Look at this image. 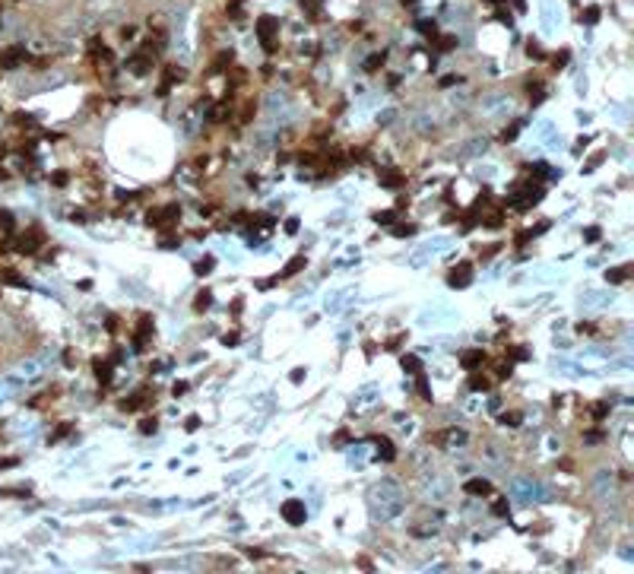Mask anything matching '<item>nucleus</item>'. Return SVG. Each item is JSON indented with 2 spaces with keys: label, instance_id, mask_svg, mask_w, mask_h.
Instances as JSON below:
<instances>
[{
  "label": "nucleus",
  "instance_id": "14",
  "mask_svg": "<svg viewBox=\"0 0 634 574\" xmlns=\"http://www.w3.org/2000/svg\"><path fill=\"white\" fill-rule=\"evenodd\" d=\"M470 387H473V390H488V387H492V378L473 372V375H470Z\"/></svg>",
  "mask_w": 634,
  "mask_h": 574
},
{
  "label": "nucleus",
  "instance_id": "11",
  "mask_svg": "<svg viewBox=\"0 0 634 574\" xmlns=\"http://www.w3.org/2000/svg\"><path fill=\"white\" fill-rule=\"evenodd\" d=\"M482 362H485V352H482V349H473V352H466V355L460 358L463 368H476V365H482Z\"/></svg>",
  "mask_w": 634,
  "mask_h": 574
},
{
  "label": "nucleus",
  "instance_id": "35",
  "mask_svg": "<svg viewBox=\"0 0 634 574\" xmlns=\"http://www.w3.org/2000/svg\"><path fill=\"white\" fill-rule=\"evenodd\" d=\"M7 466H16V457H4L0 460V470H7Z\"/></svg>",
  "mask_w": 634,
  "mask_h": 574
},
{
  "label": "nucleus",
  "instance_id": "23",
  "mask_svg": "<svg viewBox=\"0 0 634 574\" xmlns=\"http://www.w3.org/2000/svg\"><path fill=\"white\" fill-rule=\"evenodd\" d=\"M381 67H384V54H371V57H368V64H365V70H371V73H374V70H381Z\"/></svg>",
  "mask_w": 634,
  "mask_h": 574
},
{
  "label": "nucleus",
  "instance_id": "1",
  "mask_svg": "<svg viewBox=\"0 0 634 574\" xmlns=\"http://www.w3.org/2000/svg\"><path fill=\"white\" fill-rule=\"evenodd\" d=\"M276 35H279V19L276 16H260L257 19V38L263 42V48L273 54L276 51Z\"/></svg>",
  "mask_w": 634,
  "mask_h": 574
},
{
  "label": "nucleus",
  "instance_id": "21",
  "mask_svg": "<svg viewBox=\"0 0 634 574\" xmlns=\"http://www.w3.org/2000/svg\"><path fill=\"white\" fill-rule=\"evenodd\" d=\"M7 232H13V216L7 210H0V235H7Z\"/></svg>",
  "mask_w": 634,
  "mask_h": 574
},
{
  "label": "nucleus",
  "instance_id": "25",
  "mask_svg": "<svg viewBox=\"0 0 634 574\" xmlns=\"http://www.w3.org/2000/svg\"><path fill=\"white\" fill-rule=\"evenodd\" d=\"M501 425L517 428V425H520V413H504V416H501Z\"/></svg>",
  "mask_w": 634,
  "mask_h": 574
},
{
  "label": "nucleus",
  "instance_id": "15",
  "mask_svg": "<svg viewBox=\"0 0 634 574\" xmlns=\"http://www.w3.org/2000/svg\"><path fill=\"white\" fill-rule=\"evenodd\" d=\"M178 219H181V207H175V203H172V207L162 210V225H175Z\"/></svg>",
  "mask_w": 634,
  "mask_h": 574
},
{
  "label": "nucleus",
  "instance_id": "36",
  "mask_svg": "<svg viewBox=\"0 0 634 574\" xmlns=\"http://www.w3.org/2000/svg\"><path fill=\"white\" fill-rule=\"evenodd\" d=\"M197 425H200V419H197V416H190V419H187V432H194Z\"/></svg>",
  "mask_w": 634,
  "mask_h": 574
},
{
  "label": "nucleus",
  "instance_id": "20",
  "mask_svg": "<svg viewBox=\"0 0 634 574\" xmlns=\"http://www.w3.org/2000/svg\"><path fill=\"white\" fill-rule=\"evenodd\" d=\"M580 22H587V26H593V22H600V7H587L580 13Z\"/></svg>",
  "mask_w": 634,
  "mask_h": 574
},
{
  "label": "nucleus",
  "instance_id": "32",
  "mask_svg": "<svg viewBox=\"0 0 634 574\" xmlns=\"http://www.w3.org/2000/svg\"><path fill=\"white\" fill-rule=\"evenodd\" d=\"M565 61H568V51H561V54H555V57H552V64H555V70H561V64H565Z\"/></svg>",
  "mask_w": 634,
  "mask_h": 574
},
{
  "label": "nucleus",
  "instance_id": "19",
  "mask_svg": "<svg viewBox=\"0 0 634 574\" xmlns=\"http://www.w3.org/2000/svg\"><path fill=\"white\" fill-rule=\"evenodd\" d=\"M403 368H406L409 375H418V372H422V362H418L415 355H403Z\"/></svg>",
  "mask_w": 634,
  "mask_h": 574
},
{
  "label": "nucleus",
  "instance_id": "7",
  "mask_svg": "<svg viewBox=\"0 0 634 574\" xmlns=\"http://www.w3.org/2000/svg\"><path fill=\"white\" fill-rule=\"evenodd\" d=\"M463 492L466 495H476V498H485V495H492V482H488V479H466L463 482Z\"/></svg>",
  "mask_w": 634,
  "mask_h": 574
},
{
  "label": "nucleus",
  "instance_id": "9",
  "mask_svg": "<svg viewBox=\"0 0 634 574\" xmlns=\"http://www.w3.org/2000/svg\"><path fill=\"white\" fill-rule=\"evenodd\" d=\"M371 441L377 444V454H381V457H384L387 463H390V460H397V450H393V441H390V438H381V435H374Z\"/></svg>",
  "mask_w": 634,
  "mask_h": 574
},
{
  "label": "nucleus",
  "instance_id": "24",
  "mask_svg": "<svg viewBox=\"0 0 634 574\" xmlns=\"http://www.w3.org/2000/svg\"><path fill=\"white\" fill-rule=\"evenodd\" d=\"M381 184H384V187H397V184H403V175H393V172L390 175H381Z\"/></svg>",
  "mask_w": 634,
  "mask_h": 574
},
{
  "label": "nucleus",
  "instance_id": "38",
  "mask_svg": "<svg viewBox=\"0 0 634 574\" xmlns=\"http://www.w3.org/2000/svg\"><path fill=\"white\" fill-rule=\"evenodd\" d=\"M485 4H495V7H501V4H504V0H485Z\"/></svg>",
  "mask_w": 634,
  "mask_h": 574
},
{
  "label": "nucleus",
  "instance_id": "8",
  "mask_svg": "<svg viewBox=\"0 0 634 574\" xmlns=\"http://www.w3.org/2000/svg\"><path fill=\"white\" fill-rule=\"evenodd\" d=\"M22 61H26V51H22V48H10V51H4V54H0V64H4L7 70L19 67Z\"/></svg>",
  "mask_w": 634,
  "mask_h": 574
},
{
  "label": "nucleus",
  "instance_id": "30",
  "mask_svg": "<svg viewBox=\"0 0 634 574\" xmlns=\"http://www.w3.org/2000/svg\"><path fill=\"white\" fill-rule=\"evenodd\" d=\"M492 511H495V514H501V517H504V514H508V501H504V498H498Z\"/></svg>",
  "mask_w": 634,
  "mask_h": 574
},
{
  "label": "nucleus",
  "instance_id": "31",
  "mask_svg": "<svg viewBox=\"0 0 634 574\" xmlns=\"http://www.w3.org/2000/svg\"><path fill=\"white\" fill-rule=\"evenodd\" d=\"M526 355H530V352L520 349V346H514V349H511V358H514V362H520V358H526Z\"/></svg>",
  "mask_w": 634,
  "mask_h": 574
},
{
  "label": "nucleus",
  "instance_id": "18",
  "mask_svg": "<svg viewBox=\"0 0 634 574\" xmlns=\"http://www.w3.org/2000/svg\"><path fill=\"white\" fill-rule=\"evenodd\" d=\"M209 305H213V292H209V289H203V292L197 295V302H194V311H206Z\"/></svg>",
  "mask_w": 634,
  "mask_h": 574
},
{
  "label": "nucleus",
  "instance_id": "34",
  "mask_svg": "<svg viewBox=\"0 0 634 574\" xmlns=\"http://www.w3.org/2000/svg\"><path fill=\"white\" fill-rule=\"evenodd\" d=\"M51 181H54V184H57V187H61V184H67V175H64V172H57V175H54V178H51Z\"/></svg>",
  "mask_w": 634,
  "mask_h": 574
},
{
  "label": "nucleus",
  "instance_id": "22",
  "mask_svg": "<svg viewBox=\"0 0 634 574\" xmlns=\"http://www.w3.org/2000/svg\"><path fill=\"white\" fill-rule=\"evenodd\" d=\"M302 10H308V16H311V19H320V7H317V0H302Z\"/></svg>",
  "mask_w": 634,
  "mask_h": 574
},
{
  "label": "nucleus",
  "instance_id": "6",
  "mask_svg": "<svg viewBox=\"0 0 634 574\" xmlns=\"http://www.w3.org/2000/svg\"><path fill=\"white\" fill-rule=\"evenodd\" d=\"M127 67H130V73H137V76L149 73V67H152V57H149V51H140V54H134V57L127 61Z\"/></svg>",
  "mask_w": 634,
  "mask_h": 574
},
{
  "label": "nucleus",
  "instance_id": "28",
  "mask_svg": "<svg viewBox=\"0 0 634 574\" xmlns=\"http://www.w3.org/2000/svg\"><path fill=\"white\" fill-rule=\"evenodd\" d=\"M412 232H415V225H412V222H406V225H393V235H400V238H403V235H412Z\"/></svg>",
  "mask_w": 634,
  "mask_h": 574
},
{
  "label": "nucleus",
  "instance_id": "12",
  "mask_svg": "<svg viewBox=\"0 0 634 574\" xmlns=\"http://www.w3.org/2000/svg\"><path fill=\"white\" fill-rule=\"evenodd\" d=\"M631 276V264H625V267H615V270H609L606 273V282H625Z\"/></svg>",
  "mask_w": 634,
  "mask_h": 574
},
{
  "label": "nucleus",
  "instance_id": "5",
  "mask_svg": "<svg viewBox=\"0 0 634 574\" xmlns=\"http://www.w3.org/2000/svg\"><path fill=\"white\" fill-rule=\"evenodd\" d=\"M447 282H450V285H457V289L470 285V282H473V267H470V264L453 267V270H450V276H447Z\"/></svg>",
  "mask_w": 634,
  "mask_h": 574
},
{
  "label": "nucleus",
  "instance_id": "29",
  "mask_svg": "<svg viewBox=\"0 0 634 574\" xmlns=\"http://www.w3.org/2000/svg\"><path fill=\"white\" fill-rule=\"evenodd\" d=\"M194 270H197V276H206V273L213 270V260H209V257H206V260H200V264H197Z\"/></svg>",
  "mask_w": 634,
  "mask_h": 574
},
{
  "label": "nucleus",
  "instance_id": "17",
  "mask_svg": "<svg viewBox=\"0 0 634 574\" xmlns=\"http://www.w3.org/2000/svg\"><path fill=\"white\" fill-rule=\"evenodd\" d=\"M213 70H232V51L216 54V61H213Z\"/></svg>",
  "mask_w": 634,
  "mask_h": 574
},
{
  "label": "nucleus",
  "instance_id": "26",
  "mask_svg": "<svg viewBox=\"0 0 634 574\" xmlns=\"http://www.w3.org/2000/svg\"><path fill=\"white\" fill-rule=\"evenodd\" d=\"M146 222L159 229V225H162V210H149V213H146Z\"/></svg>",
  "mask_w": 634,
  "mask_h": 574
},
{
  "label": "nucleus",
  "instance_id": "37",
  "mask_svg": "<svg viewBox=\"0 0 634 574\" xmlns=\"http://www.w3.org/2000/svg\"><path fill=\"white\" fill-rule=\"evenodd\" d=\"M600 238V229H587V241H596Z\"/></svg>",
  "mask_w": 634,
  "mask_h": 574
},
{
  "label": "nucleus",
  "instance_id": "27",
  "mask_svg": "<svg viewBox=\"0 0 634 574\" xmlns=\"http://www.w3.org/2000/svg\"><path fill=\"white\" fill-rule=\"evenodd\" d=\"M374 222H377V225H390V222H393V210H384V213H377V216H374Z\"/></svg>",
  "mask_w": 634,
  "mask_h": 574
},
{
  "label": "nucleus",
  "instance_id": "4",
  "mask_svg": "<svg viewBox=\"0 0 634 574\" xmlns=\"http://www.w3.org/2000/svg\"><path fill=\"white\" fill-rule=\"evenodd\" d=\"M149 333H152V317H149V314H143V317H140V324H137V330H134V349H137V352H140V349H146Z\"/></svg>",
  "mask_w": 634,
  "mask_h": 574
},
{
  "label": "nucleus",
  "instance_id": "13",
  "mask_svg": "<svg viewBox=\"0 0 634 574\" xmlns=\"http://www.w3.org/2000/svg\"><path fill=\"white\" fill-rule=\"evenodd\" d=\"M298 270H305V254H298V257H292L289 264H285V270H282V279H289V276H295Z\"/></svg>",
  "mask_w": 634,
  "mask_h": 574
},
{
  "label": "nucleus",
  "instance_id": "2",
  "mask_svg": "<svg viewBox=\"0 0 634 574\" xmlns=\"http://www.w3.org/2000/svg\"><path fill=\"white\" fill-rule=\"evenodd\" d=\"M279 511H282L285 523H292V527H302L305 517H308V511H305V501H302V498H285Z\"/></svg>",
  "mask_w": 634,
  "mask_h": 574
},
{
  "label": "nucleus",
  "instance_id": "33",
  "mask_svg": "<svg viewBox=\"0 0 634 574\" xmlns=\"http://www.w3.org/2000/svg\"><path fill=\"white\" fill-rule=\"evenodd\" d=\"M140 432H155V419H143V425H140Z\"/></svg>",
  "mask_w": 634,
  "mask_h": 574
},
{
  "label": "nucleus",
  "instance_id": "3",
  "mask_svg": "<svg viewBox=\"0 0 634 574\" xmlns=\"http://www.w3.org/2000/svg\"><path fill=\"white\" fill-rule=\"evenodd\" d=\"M41 244H45V232L41 229H29V232H22L16 238V251L19 254H35Z\"/></svg>",
  "mask_w": 634,
  "mask_h": 574
},
{
  "label": "nucleus",
  "instance_id": "10",
  "mask_svg": "<svg viewBox=\"0 0 634 574\" xmlns=\"http://www.w3.org/2000/svg\"><path fill=\"white\" fill-rule=\"evenodd\" d=\"M92 372H95V378H99V384H111V362H102V358H95V362H92Z\"/></svg>",
  "mask_w": 634,
  "mask_h": 574
},
{
  "label": "nucleus",
  "instance_id": "16",
  "mask_svg": "<svg viewBox=\"0 0 634 574\" xmlns=\"http://www.w3.org/2000/svg\"><path fill=\"white\" fill-rule=\"evenodd\" d=\"M0 282H7V285H26V279L19 276V273H13V270H0Z\"/></svg>",
  "mask_w": 634,
  "mask_h": 574
}]
</instances>
